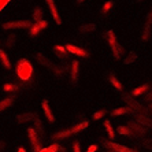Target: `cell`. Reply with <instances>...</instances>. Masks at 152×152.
I'll return each instance as SVG.
<instances>
[{"instance_id":"cell-1","label":"cell","mask_w":152,"mask_h":152,"mask_svg":"<svg viewBox=\"0 0 152 152\" xmlns=\"http://www.w3.org/2000/svg\"><path fill=\"white\" fill-rule=\"evenodd\" d=\"M15 73L21 81H28L33 77V66L28 59H19L15 64Z\"/></svg>"},{"instance_id":"cell-2","label":"cell","mask_w":152,"mask_h":152,"mask_svg":"<svg viewBox=\"0 0 152 152\" xmlns=\"http://www.w3.org/2000/svg\"><path fill=\"white\" fill-rule=\"evenodd\" d=\"M106 40L108 42V45L111 48V52H113V56L115 59H121L122 55H124V48L121 45L119 42L117 41V37L114 34L113 30H107L106 32Z\"/></svg>"},{"instance_id":"cell-3","label":"cell","mask_w":152,"mask_h":152,"mask_svg":"<svg viewBox=\"0 0 152 152\" xmlns=\"http://www.w3.org/2000/svg\"><path fill=\"white\" fill-rule=\"evenodd\" d=\"M122 100L126 103L127 108L132 111V114H137L144 111V107L141 106V103H138L137 100H134V97H132L130 95H124L122 96Z\"/></svg>"},{"instance_id":"cell-4","label":"cell","mask_w":152,"mask_h":152,"mask_svg":"<svg viewBox=\"0 0 152 152\" xmlns=\"http://www.w3.org/2000/svg\"><path fill=\"white\" fill-rule=\"evenodd\" d=\"M99 141L102 142L107 149L110 151H114V152H134L133 149L127 148L125 145L122 144H118V142H114V141H110V140H104V138H99Z\"/></svg>"},{"instance_id":"cell-5","label":"cell","mask_w":152,"mask_h":152,"mask_svg":"<svg viewBox=\"0 0 152 152\" xmlns=\"http://www.w3.org/2000/svg\"><path fill=\"white\" fill-rule=\"evenodd\" d=\"M28 136H29V140H30V144H32L33 152L41 151V140H40V137L37 136V133H36V130L33 127L28 129Z\"/></svg>"},{"instance_id":"cell-6","label":"cell","mask_w":152,"mask_h":152,"mask_svg":"<svg viewBox=\"0 0 152 152\" xmlns=\"http://www.w3.org/2000/svg\"><path fill=\"white\" fill-rule=\"evenodd\" d=\"M32 26V22L30 21H12V22H6L3 23V29L6 30H12V29H25V28H30Z\"/></svg>"},{"instance_id":"cell-7","label":"cell","mask_w":152,"mask_h":152,"mask_svg":"<svg viewBox=\"0 0 152 152\" xmlns=\"http://www.w3.org/2000/svg\"><path fill=\"white\" fill-rule=\"evenodd\" d=\"M151 28H152V11H149L147 15V21H145V26L141 34V40L142 41H148L151 37Z\"/></svg>"},{"instance_id":"cell-8","label":"cell","mask_w":152,"mask_h":152,"mask_svg":"<svg viewBox=\"0 0 152 152\" xmlns=\"http://www.w3.org/2000/svg\"><path fill=\"white\" fill-rule=\"evenodd\" d=\"M64 50L67 51L69 53H73V55H77V56H81V58H88L89 56V52H86L85 50L80 48V47H75L73 44H66Z\"/></svg>"},{"instance_id":"cell-9","label":"cell","mask_w":152,"mask_h":152,"mask_svg":"<svg viewBox=\"0 0 152 152\" xmlns=\"http://www.w3.org/2000/svg\"><path fill=\"white\" fill-rule=\"evenodd\" d=\"M78 75H80V62L78 60H73L71 62V67H70V80L73 85L77 84Z\"/></svg>"},{"instance_id":"cell-10","label":"cell","mask_w":152,"mask_h":152,"mask_svg":"<svg viewBox=\"0 0 152 152\" xmlns=\"http://www.w3.org/2000/svg\"><path fill=\"white\" fill-rule=\"evenodd\" d=\"M47 26H48V21H47V19H41L40 22H34V25L30 26L29 33H30V36H37L41 30H44Z\"/></svg>"},{"instance_id":"cell-11","label":"cell","mask_w":152,"mask_h":152,"mask_svg":"<svg viewBox=\"0 0 152 152\" xmlns=\"http://www.w3.org/2000/svg\"><path fill=\"white\" fill-rule=\"evenodd\" d=\"M45 3L47 6L50 7V11H51V14H52V18H53V21L56 22V25H62V19H60V15L59 12H58V8L56 6H55V1L53 0H45Z\"/></svg>"},{"instance_id":"cell-12","label":"cell","mask_w":152,"mask_h":152,"mask_svg":"<svg viewBox=\"0 0 152 152\" xmlns=\"http://www.w3.org/2000/svg\"><path fill=\"white\" fill-rule=\"evenodd\" d=\"M129 129L132 130V133H134V134H138V136H142L147 133V129L144 126H141L140 124H137L136 121H129V124H127Z\"/></svg>"},{"instance_id":"cell-13","label":"cell","mask_w":152,"mask_h":152,"mask_svg":"<svg viewBox=\"0 0 152 152\" xmlns=\"http://www.w3.org/2000/svg\"><path fill=\"white\" fill-rule=\"evenodd\" d=\"M32 121H33V124H34V127H33V129L36 130L37 136H39L40 138H44V134H45V133H44V125H42L41 119H40L37 115H34V118H33Z\"/></svg>"},{"instance_id":"cell-14","label":"cell","mask_w":152,"mask_h":152,"mask_svg":"<svg viewBox=\"0 0 152 152\" xmlns=\"http://www.w3.org/2000/svg\"><path fill=\"white\" fill-rule=\"evenodd\" d=\"M41 107H42V111H44V115H45V118L48 121H50L51 124L52 122H55V117H53L52 111H51V107H50V103H48V100H42L41 102Z\"/></svg>"},{"instance_id":"cell-15","label":"cell","mask_w":152,"mask_h":152,"mask_svg":"<svg viewBox=\"0 0 152 152\" xmlns=\"http://www.w3.org/2000/svg\"><path fill=\"white\" fill-rule=\"evenodd\" d=\"M136 118H137V124H140L141 126L144 127H152V118L149 117V115H145V114H137L136 115Z\"/></svg>"},{"instance_id":"cell-16","label":"cell","mask_w":152,"mask_h":152,"mask_svg":"<svg viewBox=\"0 0 152 152\" xmlns=\"http://www.w3.org/2000/svg\"><path fill=\"white\" fill-rule=\"evenodd\" d=\"M34 58L37 59V62H39L41 66H45V67H48V69H52V67H53L52 60H51L50 58H47L45 55H42V53L37 52V53L34 55Z\"/></svg>"},{"instance_id":"cell-17","label":"cell","mask_w":152,"mask_h":152,"mask_svg":"<svg viewBox=\"0 0 152 152\" xmlns=\"http://www.w3.org/2000/svg\"><path fill=\"white\" fill-rule=\"evenodd\" d=\"M53 51H55L56 56L59 58L60 60H66V59L69 58V52L64 50V47H62V45H55V47H53Z\"/></svg>"},{"instance_id":"cell-18","label":"cell","mask_w":152,"mask_h":152,"mask_svg":"<svg viewBox=\"0 0 152 152\" xmlns=\"http://www.w3.org/2000/svg\"><path fill=\"white\" fill-rule=\"evenodd\" d=\"M148 91H149V85L144 84V85H141V86H138V88L133 89V91H132V93H130V96H132V97L141 96V95H145V93L148 92Z\"/></svg>"},{"instance_id":"cell-19","label":"cell","mask_w":152,"mask_h":152,"mask_svg":"<svg viewBox=\"0 0 152 152\" xmlns=\"http://www.w3.org/2000/svg\"><path fill=\"white\" fill-rule=\"evenodd\" d=\"M52 70H53V73H55V75L60 78L69 71V67L67 66H62V64H53Z\"/></svg>"},{"instance_id":"cell-20","label":"cell","mask_w":152,"mask_h":152,"mask_svg":"<svg viewBox=\"0 0 152 152\" xmlns=\"http://www.w3.org/2000/svg\"><path fill=\"white\" fill-rule=\"evenodd\" d=\"M73 134L70 129H66V130H60V132H56L52 134V140H63V138H67Z\"/></svg>"},{"instance_id":"cell-21","label":"cell","mask_w":152,"mask_h":152,"mask_svg":"<svg viewBox=\"0 0 152 152\" xmlns=\"http://www.w3.org/2000/svg\"><path fill=\"white\" fill-rule=\"evenodd\" d=\"M12 103H14V96H8L6 99L0 100V113L4 110H7L8 107L12 106Z\"/></svg>"},{"instance_id":"cell-22","label":"cell","mask_w":152,"mask_h":152,"mask_svg":"<svg viewBox=\"0 0 152 152\" xmlns=\"http://www.w3.org/2000/svg\"><path fill=\"white\" fill-rule=\"evenodd\" d=\"M36 114L33 113H25V114H18L17 117H15V119H17V122H19V124H22V122H28V121H32L33 118H34Z\"/></svg>"},{"instance_id":"cell-23","label":"cell","mask_w":152,"mask_h":152,"mask_svg":"<svg viewBox=\"0 0 152 152\" xmlns=\"http://www.w3.org/2000/svg\"><path fill=\"white\" fill-rule=\"evenodd\" d=\"M88 125H89L88 121H82V122H80V124H77L75 126L71 127L70 130H71V133H73V134H74V133H80V132H82L84 129H86V127H88Z\"/></svg>"},{"instance_id":"cell-24","label":"cell","mask_w":152,"mask_h":152,"mask_svg":"<svg viewBox=\"0 0 152 152\" xmlns=\"http://www.w3.org/2000/svg\"><path fill=\"white\" fill-rule=\"evenodd\" d=\"M104 129H106V132H107V134H108V138H110V141H113L114 138H115V132H114V129H113V126H111V124H110V121H104Z\"/></svg>"},{"instance_id":"cell-25","label":"cell","mask_w":152,"mask_h":152,"mask_svg":"<svg viewBox=\"0 0 152 152\" xmlns=\"http://www.w3.org/2000/svg\"><path fill=\"white\" fill-rule=\"evenodd\" d=\"M32 17H33V19H34V22H40L42 19V17H44V11H42V8L41 7L33 8Z\"/></svg>"},{"instance_id":"cell-26","label":"cell","mask_w":152,"mask_h":152,"mask_svg":"<svg viewBox=\"0 0 152 152\" xmlns=\"http://www.w3.org/2000/svg\"><path fill=\"white\" fill-rule=\"evenodd\" d=\"M96 28L97 26L95 25V23H86V25H81L80 28H78V30L81 33H92L96 30Z\"/></svg>"},{"instance_id":"cell-27","label":"cell","mask_w":152,"mask_h":152,"mask_svg":"<svg viewBox=\"0 0 152 152\" xmlns=\"http://www.w3.org/2000/svg\"><path fill=\"white\" fill-rule=\"evenodd\" d=\"M0 62L3 63V66L6 69H8L10 70L11 69V63H10V59H8V56H7V53L4 52L3 50H0Z\"/></svg>"},{"instance_id":"cell-28","label":"cell","mask_w":152,"mask_h":152,"mask_svg":"<svg viewBox=\"0 0 152 152\" xmlns=\"http://www.w3.org/2000/svg\"><path fill=\"white\" fill-rule=\"evenodd\" d=\"M138 55L137 52H129L126 56L124 58V64H130V63H134L136 60H137Z\"/></svg>"},{"instance_id":"cell-29","label":"cell","mask_w":152,"mask_h":152,"mask_svg":"<svg viewBox=\"0 0 152 152\" xmlns=\"http://www.w3.org/2000/svg\"><path fill=\"white\" fill-rule=\"evenodd\" d=\"M108 78H110V82L113 84V86H114L115 89H118V91H122V89H124V85H122L119 81H118V78L115 77L113 73L110 74V77H108Z\"/></svg>"},{"instance_id":"cell-30","label":"cell","mask_w":152,"mask_h":152,"mask_svg":"<svg viewBox=\"0 0 152 152\" xmlns=\"http://www.w3.org/2000/svg\"><path fill=\"white\" fill-rule=\"evenodd\" d=\"M132 113L127 107H119V108H115V110L111 113V115H114V117H118V115H124V114H129Z\"/></svg>"},{"instance_id":"cell-31","label":"cell","mask_w":152,"mask_h":152,"mask_svg":"<svg viewBox=\"0 0 152 152\" xmlns=\"http://www.w3.org/2000/svg\"><path fill=\"white\" fill-rule=\"evenodd\" d=\"M15 40H17V36L15 34H10L6 39V42H4V45L7 47V48H12L15 45Z\"/></svg>"},{"instance_id":"cell-32","label":"cell","mask_w":152,"mask_h":152,"mask_svg":"<svg viewBox=\"0 0 152 152\" xmlns=\"http://www.w3.org/2000/svg\"><path fill=\"white\" fill-rule=\"evenodd\" d=\"M117 130H118V133H119V134H122V136H132V134H133V133H132V130L129 129V127L122 126V125H121V126H118Z\"/></svg>"},{"instance_id":"cell-33","label":"cell","mask_w":152,"mask_h":152,"mask_svg":"<svg viewBox=\"0 0 152 152\" xmlns=\"http://www.w3.org/2000/svg\"><path fill=\"white\" fill-rule=\"evenodd\" d=\"M113 6H114V1L113 0H108V1H106L104 3V6L102 7V14H107L108 11L113 8Z\"/></svg>"},{"instance_id":"cell-34","label":"cell","mask_w":152,"mask_h":152,"mask_svg":"<svg viewBox=\"0 0 152 152\" xmlns=\"http://www.w3.org/2000/svg\"><path fill=\"white\" fill-rule=\"evenodd\" d=\"M59 147H60L59 144H52V145H50V147H47V148H41L40 152H58Z\"/></svg>"},{"instance_id":"cell-35","label":"cell","mask_w":152,"mask_h":152,"mask_svg":"<svg viewBox=\"0 0 152 152\" xmlns=\"http://www.w3.org/2000/svg\"><path fill=\"white\" fill-rule=\"evenodd\" d=\"M3 89L6 91V92H12L14 93L15 91H18V86H17V84H6L3 86Z\"/></svg>"},{"instance_id":"cell-36","label":"cell","mask_w":152,"mask_h":152,"mask_svg":"<svg viewBox=\"0 0 152 152\" xmlns=\"http://www.w3.org/2000/svg\"><path fill=\"white\" fill-rule=\"evenodd\" d=\"M104 115H106V110H99V111H96V113L93 114V119L99 121V119H102Z\"/></svg>"},{"instance_id":"cell-37","label":"cell","mask_w":152,"mask_h":152,"mask_svg":"<svg viewBox=\"0 0 152 152\" xmlns=\"http://www.w3.org/2000/svg\"><path fill=\"white\" fill-rule=\"evenodd\" d=\"M142 147L148 151H152V138H145L142 141Z\"/></svg>"},{"instance_id":"cell-38","label":"cell","mask_w":152,"mask_h":152,"mask_svg":"<svg viewBox=\"0 0 152 152\" xmlns=\"http://www.w3.org/2000/svg\"><path fill=\"white\" fill-rule=\"evenodd\" d=\"M73 152H81V145H80L78 141L73 142Z\"/></svg>"},{"instance_id":"cell-39","label":"cell","mask_w":152,"mask_h":152,"mask_svg":"<svg viewBox=\"0 0 152 152\" xmlns=\"http://www.w3.org/2000/svg\"><path fill=\"white\" fill-rule=\"evenodd\" d=\"M144 100L145 102H152V91L151 92H147L144 95Z\"/></svg>"},{"instance_id":"cell-40","label":"cell","mask_w":152,"mask_h":152,"mask_svg":"<svg viewBox=\"0 0 152 152\" xmlns=\"http://www.w3.org/2000/svg\"><path fill=\"white\" fill-rule=\"evenodd\" d=\"M10 1V0H0V11L3 10L6 6H7V3Z\"/></svg>"},{"instance_id":"cell-41","label":"cell","mask_w":152,"mask_h":152,"mask_svg":"<svg viewBox=\"0 0 152 152\" xmlns=\"http://www.w3.org/2000/svg\"><path fill=\"white\" fill-rule=\"evenodd\" d=\"M96 151H97V145H91L86 152H96Z\"/></svg>"},{"instance_id":"cell-42","label":"cell","mask_w":152,"mask_h":152,"mask_svg":"<svg viewBox=\"0 0 152 152\" xmlns=\"http://www.w3.org/2000/svg\"><path fill=\"white\" fill-rule=\"evenodd\" d=\"M4 147H6V142H4V141H0V151H1Z\"/></svg>"},{"instance_id":"cell-43","label":"cell","mask_w":152,"mask_h":152,"mask_svg":"<svg viewBox=\"0 0 152 152\" xmlns=\"http://www.w3.org/2000/svg\"><path fill=\"white\" fill-rule=\"evenodd\" d=\"M17 152H26V149L23 148V147H19V148L17 149Z\"/></svg>"},{"instance_id":"cell-44","label":"cell","mask_w":152,"mask_h":152,"mask_svg":"<svg viewBox=\"0 0 152 152\" xmlns=\"http://www.w3.org/2000/svg\"><path fill=\"white\" fill-rule=\"evenodd\" d=\"M59 152H66V151H64V148H62V147H59Z\"/></svg>"},{"instance_id":"cell-45","label":"cell","mask_w":152,"mask_h":152,"mask_svg":"<svg viewBox=\"0 0 152 152\" xmlns=\"http://www.w3.org/2000/svg\"><path fill=\"white\" fill-rule=\"evenodd\" d=\"M148 110H149V111H152V104H151V106L148 107Z\"/></svg>"},{"instance_id":"cell-46","label":"cell","mask_w":152,"mask_h":152,"mask_svg":"<svg viewBox=\"0 0 152 152\" xmlns=\"http://www.w3.org/2000/svg\"><path fill=\"white\" fill-rule=\"evenodd\" d=\"M85 0H78V3H84Z\"/></svg>"},{"instance_id":"cell-47","label":"cell","mask_w":152,"mask_h":152,"mask_svg":"<svg viewBox=\"0 0 152 152\" xmlns=\"http://www.w3.org/2000/svg\"><path fill=\"white\" fill-rule=\"evenodd\" d=\"M134 152H137V151H134Z\"/></svg>"}]
</instances>
